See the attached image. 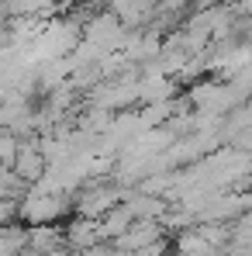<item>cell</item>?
Segmentation results:
<instances>
[{
  "instance_id": "obj_1",
  "label": "cell",
  "mask_w": 252,
  "mask_h": 256,
  "mask_svg": "<svg viewBox=\"0 0 252 256\" xmlns=\"http://www.w3.org/2000/svg\"><path fill=\"white\" fill-rule=\"evenodd\" d=\"M45 163H48V156H42L35 146L17 149V176H21V180H38L42 170H45Z\"/></svg>"
},
{
  "instance_id": "obj_2",
  "label": "cell",
  "mask_w": 252,
  "mask_h": 256,
  "mask_svg": "<svg viewBox=\"0 0 252 256\" xmlns=\"http://www.w3.org/2000/svg\"><path fill=\"white\" fill-rule=\"evenodd\" d=\"M28 232H31V228L3 225V228H0V256H17L21 250H28Z\"/></svg>"
}]
</instances>
